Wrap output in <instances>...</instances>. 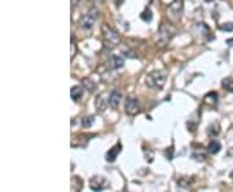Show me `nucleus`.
<instances>
[{
    "label": "nucleus",
    "mask_w": 233,
    "mask_h": 192,
    "mask_svg": "<svg viewBox=\"0 0 233 192\" xmlns=\"http://www.w3.org/2000/svg\"><path fill=\"white\" fill-rule=\"evenodd\" d=\"M121 149H122V144H121V143H118L117 145L111 147L110 149L106 152V155H105L106 161H107V162H113V161H115V160H117V156L119 155V152H121Z\"/></svg>",
    "instance_id": "1a4fd4ad"
},
{
    "label": "nucleus",
    "mask_w": 233,
    "mask_h": 192,
    "mask_svg": "<svg viewBox=\"0 0 233 192\" xmlns=\"http://www.w3.org/2000/svg\"><path fill=\"white\" fill-rule=\"evenodd\" d=\"M227 44H229L231 47H233V38H232V39H228V40H227Z\"/></svg>",
    "instance_id": "4be33fe9"
},
{
    "label": "nucleus",
    "mask_w": 233,
    "mask_h": 192,
    "mask_svg": "<svg viewBox=\"0 0 233 192\" xmlns=\"http://www.w3.org/2000/svg\"><path fill=\"white\" fill-rule=\"evenodd\" d=\"M109 65H110L111 69H121L124 65V60H123L122 56H117V55H114V56L110 57Z\"/></svg>",
    "instance_id": "9d476101"
},
{
    "label": "nucleus",
    "mask_w": 233,
    "mask_h": 192,
    "mask_svg": "<svg viewBox=\"0 0 233 192\" xmlns=\"http://www.w3.org/2000/svg\"><path fill=\"white\" fill-rule=\"evenodd\" d=\"M205 2H207V3H211V2H214V0H205Z\"/></svg>",
    "instance_id": "b1692460"
},
{
    "label": "nucleus",
    "mask_w": 233,
    "mask_h": 192,
    "mask_svg": "<svg viewBox=\"0 0 233 192\" xmlns=\"http://www.w3.org/2000/svg\"><path fill=\"white\" fill-rule=\"evenodd\" d=\"M70 96L74 101H78L80 97H82V87L80 86H74L71 91H70Z\"/></svg>",
    "instance_id": "ddd939ff"
},
{
    "label": "nucleus",
    "mask_w": 233,
    "mask_h": 192,
    "mask_svg": "<svg viewBox=\"0 0 233 192\" xmlns=\"http://www.w3.org/2000/svg\"><path fill=\"white\" fill-rule=\"evenodd\" d=\"M219 29L221 31H233V24L232 22H227V24H223L219 26Z\"/></svg>",
    "instance_id": "aec40b11"
},
{
    "label": "nucleus",
    "mask_w": 233,
    "mask_h": 192,
    "mask_svg": "<svg viewBox=\"0 0 233 192\" xmlns=\"http://www.w3.org/2000/svg\"><path fill=\"white\" fill-rule=\"evenodd\" d=\"M166 83V74L162 70H154L146 75V85L150 88L161 90Z\"/></svg>",
    "instance_id": "f03ea898"
},
{
    "label": "nucleus",
    "mask_w": 233,
    "mask_h": 192,
    "mask_svg": "<svg viewBox=\"0 0 233 192\" xmlns=\"http://www.w3.org/2000/svg\"><path fill=\"white\" fill-rule=\"evenodd\" d=\"M122 97H123V95H122L121 90H113L109 95V99H107V103H109V105L113 109H117L122 101Z\"/></svg>",
    "instance_id": "6e6552de"
},
{
    "label": "nucleus",
    "mask_w": 233,
    "mask_h": 192,
    "mask_svg": "<svg viewBox=\"0 0 233 192\" xmlns=\"http://www.w3.org/2000/svg\"><path fill=\"white\" fill-rule=\"evenodd\" d=\"M109 186V182L107 179L104 177H100V175H96V177H92L89 180V188L93 191H101L106 188Z\"/></svg>",
    "instance_id": "0eeeda50"
},
{
    "label": "nucleus",
    "mask_w": 233,
    "mask_h": 192,
    "mask_svg": "<svg viewBox=\"0 0 233 192\" xmlns=\"http://www.w3.org/2000/svg\"><path fill=\"white\" fill-rule=\"evenodd\" d=\"M175 35V29L169 24H162L158 32H157V46L165 47L169 43L172 36Z\"/></svg>",
    "instance_id": "f257e3e1"
},
{
    "label": "nucleus",
    "mask_w": 233,
    "mask_h": 192,
    "mask_svg": "<svg viewBox=\"0 0 233 192\" xmlns=\"http://www.w3.org/2000/svg\"><path fill=\"white\" fill-rule=\"evenodd\" d=\"M101 32H102V35H104L105 40L111 43V44H118V43L121 42V35H119L114 29H111L109 25H106V24L101 25Z\"/></svg>",
    "instance_id": "39448f33"
},
{
    "label": "nucleus",
    "mask_w": 233,
    "mask_h": 192,
    "mask_svg": "<svg viewBox=\"0 0 233 192\" xmlns=\"http://www.w3.org/2000/svg\"><path fill=\"white\" fill-rule=\"evenodd\" d=\"M192 157H193L196 161H205V160H206V153L202 152L201 149H199V153H198V151H194L193 155H192Z\"/></svg>",
    "instance_id": "a211bd4d"
},
{
    "label": "nucleus",
    "mask_w": 233,
    "mask_h": 192,
    "mask_svg": "<svg viewBox=\"0 0 233 192\" xmlns=\"http://www.w3.org/2000/svg\"><path fill=\"white\" fill-rule=\"evenodd\" d=\"M140 111V103L137 101V99L135 97H128L126 103H124V112L128 116H135Z\"/></svg>",
    "instance_id": "423d86ee"
},
{
    "label": "nucleus",
    "mask_w": 233,
    "mask_h": 192,
    "mask_svg": "<svg viewBox=\"0 0 233 192\" xmlns=\"http://www.w3.org/2000/svg\"><path fill=\"white\" fill-rule=\"evenodd\" d=\"M95 107L96 109L99 112H104L105 111V108H106V101H105V99L102 97V95H99L96 97V100H95Z\"/></svg>",
    "instance_id": "f8f14e48"
},
{
    "label": "nucleus",
    "mask_w": 233,
    "mask_h": 192,
    "mask_svg": "<svg viewBox=\"0 0 233 192\" xmlns=\"http://www.w3.org/2000/svg\"><path fill=\"white\" fill-rule=\"evenodd\" d=\"M221 86H223L224 90L233 92V78H231V77H227V78H224L223 81H221Z\"/></svg>",
    "instance_id": "2eb2a0df"
},
{
    "label": "nucleus",
    "mask_w": 233,
    "mask_h": 192,
    "mask_svg": "<svg viewBox=\"0 0 233 192\" xmlns=\"http://www.w3.org/2000/svg\"><path fill=\"white\" fill-rule=\"evenodd\" d=\"M102 2H104V0H95V3H96V4H101Z\"/></svg>",
    "instance_id": "5701e85b"
},
{
    "label": "nucleus",
    "mask_w": 233,
    "mask_h": 192,
    "mask_svg": "<svg viewBox=\"0 0 233 192\" xmlns=\"http://www.w3.org/2000/svg\"><path fill=\"white\" fill-rule=\"evenodd\" d=\"M203 101L206 104H209V105H214V104H216V101H218V94H216V92H210V94H207L205 96Z\"/></svg>",
    "instance_id": "4468645a"
},
{
    "label": "nucleus",
    "mask_w": 233,
    "mask_h": 192,
    "mask_svg": "<svg viewBox=\"0 0 233 192\" xmlns=\"http://www.w3.org/2000/svg\"><path fill=\"white\" fill-rule=\"evenodd\" d=\"M83 85H84V88H87L88 91H93L95 90V83L89 78L83 79Z\"/></svg>",
    "instance_id": "6ab92c4d"
},
{
    "label": "nucleus",
    "mask_w": 233,
    "mask_h": 192,
    "mask_svg": "<svg viewBox=\"0 0 233 192\" xmlns=\"http://www.w3.org/2000/svg\"><path fill=\"white\" fill-rule=\"evenodd\" d=\"M75 53H77V47H75V44H74V40L71 39V58H74Z\"/></svg>",
    "instance_id": "412c9836"
},
{
    "label": "nucleus",
    "mask_w": 233,
    "mask_h": 192,
    "mask_svg": "<svg viewBox=\"0 0 233 192\" xmlns=\"http://www.w3.org/2000/svg\"><path fill=\"white\" fill-rule=\"evenodd\" d=\"M93 122H95V118L92 117V116H88V117H84L83 119H82V126L84 129H89L92 125H93Z\"/></svg>",
    "instance_id": "f3484780"
},
{
    "label": "nucleus",
    "mask_w": 233,
    "mask_h": 192,
    "mask_svg": "<svg viewBox=\"0 0 233 192\" xmlns=\"http://www.w3.org/2000/svg\"><path fill=\"white\" fill-rule=\"evenodd\" d=\"M220 149H221V144L219 143L218 140L210 141L209 145H207V152L211 153V155H215V153H218Z\"/></svg>",
    "instance_id": "9b49d317"
},
{
    "label": "nucleus",
    "mask_w": 233,
    "mask_h": 192,
    "mask_svg": "<svg viewBox=\"0 0 233 192\" xmlns=\"http://www.w3.org/2000/svg\"><path fill=\"white\" fill-rule=\"evenodd\" d=\"M97 18H99V9L96 7L91 8L82 17V20H80V27L83 30H91L93 27V25L96 24Z\"/></svg>",
    "instance_id": "7ed1b4c3"
},
{
    "label": "nucleus",
    "mask_w": 233,
    "mask_h": 192,
    "mask_svg": "<svg viewBox=\"0 0 233 192\" xmlns=\"http://www.w3.org/2000/svg\"><path fill=\"white\" fill-rule=\"evenodd\" d=\"M140 17H141V20L145 21V22H150L151 18H153V14H151V10L149 8H146L144 12L140 14Z\"/></svg>",
    "instance_id": "dca6fc26"
},
{
    "label": "nucleus",
    "mask_w": 233,
    "mask_h": 192,
    "mask_svg": "<svg viewBox=\"0 0 233 192\" xmlns=\"http://www.w3.org/2000/svg\"><path fill=\"white\" fill-rule=\"evenodd\" d=\"M183 10H184L183 0H174V2L170 4L169 9H167V16H169V18L172 21V22H177L183 16Z\"/></svg>",
    "instance_id": "20e7f679"
}]
</instances>
